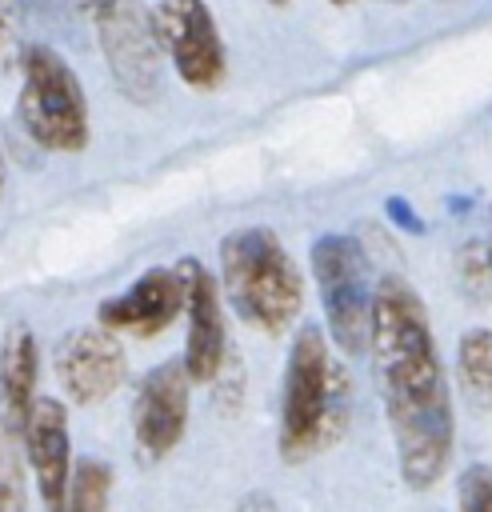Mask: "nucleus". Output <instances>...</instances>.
Listing matches in <instances>:
<instances>
[{
  "mask_svg": "<svg viewBox=\"0 0 492 512\" xmlns=\"http://www.w3.org/2000/svg\"><path fill=\"white\" fill-rule=\"evenodd\" d=\"M368 352L388 408L400 476L408 488H428L452 460L456 424L428 312L400 276H384L372 292Z\"/></svg>",
  "mask_w": 492,
  "mask_h": 512,
  "instance_id": "f257e3e1",
  "label": "nucleus"
},
{
  "mask_svg": "<svg viewBox=\"0 0 492 512\" xmlns=\"http://www.w3.org/2000/svg\"><path fill=\"white\" fill-rule=\"evenodd\" d=\"M348 420V384L332 364L328 340L320 328L304 324L292 340L280 396V456L300 464L324 452Z\"/></svg>",
  "mask_w": 492,
  "mask_h": 512,
  "instance_id": "f03ea898",
  "label": "nucleus"
},
{
  "mask_svg": "<svg viewBox=\"0 0 492 512\" xmlns=\"http://www.w3.org/2000/svg\"><path fill=\"white\" fill-rule=\"evenodd\" d=\"M220 280L232 308L260 332H284L304 304V276L268 228H236L220 240Z\"/></svg>",
  "mask_w": 492,
  "mask_h": 512,
  "instance_id": "7ed1b4c3",
  "label": "nucleus"
},
{
  "mask_svg": "<svg viewBox=\"0 0 492 512\" xmlns=\"http://www.w3.org/2000/svg\"><path fill=\"white\" fill-rule=\"evenodd\" d=\"M20 64V128L48 152H80L88 144V100L76 72L60 52L28 44L16 56Z\"/></svg>",
  "mask_w": 492,
  "mask_h": 512,
  "instance_id": "20e7f679",
  "label": "nucleus"
},
{
  "mask_svg": "<svg viewBox=\"0 0 492 512\" xmlns=\"http://www.w3.org/2000/svg\"><path fill=\"white\" fill-rule=\"evenodd\" d=\"M312 276H316L328 336L336 340V348L348 356L364 352L368 324H372V292H376V288H368L364 248L344 232L320 236L312 244Z\"/></svg>",
  "mask_w": 492,
  "mask_h": 512,
  "instance_id": "39448f33",
  "label": "nucleus"
},
{
  "mask_svg": "<svg viewBox=\"0 0 492 512\" xmlns=\"http://www.w3.org/2000/svg\"><path fill=\"white\" fill-rule=\"evenodd\" d=\"M92 24L116 88L136 104H152L160 96V40L152 12L140 0H116Z\"/></svg>",
  "mask_w": 492,
  "mask_h": 512,
  "instance_id": "423d86ee",
  "label": "nucleus"
},
{
  "mask_svg": "<svg viewBox=\"0 0 492 512\" xmlns=\"http://www.w3.org/2000/svg\"><path fill=\"white\" fill-rule=\"evenodd\" d=\"M160 52L192 88H216L224 80L228 56L216 32V20L204 0H160L152 12Z\"/></svg>",
  "mask_w": 492,
  "mask_h": 512,
  "instance_id": "0eeeda50",
  "label": "nucleus"
},
{
  "mask_svg": "<svg viewBox=\"0 0 492 512\" xmlns=\"http://www.w3.org/2000/svg\"><path fill=\"white\" fill-rule=\"evenodd\" d=\"M56 376H60L64 396L76 404L108 400L128 376V360H124L116 332L108 324H88V328L68 332L56 344Z\"/></svg>",
  "mask_w": 492,
  "mask_h": 512,
  "instance_id": "6e6552de",
  "label": "nucleus"
},
{
  "mask_svg": "<svg viewBox=\"0 0 492 512\" xmlns=\"http://www.w3.org/2000/svg\"><path fill=\"white\" fill-rule=\"evenodd\" d=\"M180 280H184V320H188V336H184V368L192 376V384H208L220 368H224V304H220V288L208 276V268L200 260H180L176 264Z\"/></svg>",
  "mask_w": 492,
  "mask_h": 512,
  "instance_id": "1a4fd4ad",
  "label": "nucleus"
},
{
  "mask_svg": "<svg viewBox=\"0 0 492 512\" xmlns=\"http://www.w3.org/2000/svg\"><path fill=\"white\" fill-rule=\"evenodd\" d=\"M188 388H192V376L184 360L160 364L144 376L136 392V412H132L136 448L144 460H164L180 444L184 424H188Z\"/></svg>",
  "mask_w": 492,
  "mask_h": 512,
  "instance_id": "9d476101",
  "label": "nucleus"
},
{
  "mask_svg": "<svg viewBox=\"0 0 492 512\" xmlns=\"http://www.w3.org/2000/svg\"><path fill=\"white\" fill-rule=\"evenodd\" d=\"M20 440L28 448L36 488L44 508H68V476H72V436H68V412L52 396H36L24 424Z\"/></svg>",
  "mask_w": 492,
  "mask_h": 512,
  "instance_id": "9b49d317",
  "label": "nucleus"
},
{
  "mask_svg": "<svg viewBox=\"0 0 492 512\" xmlns=\"http://www.w3.org/2000/svg\"><path fill=\"white\" fill-rule=\"evenodd\" d=\"M184 312V280L176 268H148L120 296L100 304V324L128 336H156Z\"/></svg>",
  "mask_w": 492,
  "mask_h": 512,
  "instance_id": "f8f14e48",
  "label": "nucleus"
},
{
  "mask_svg": "<svg viewBox=\"0 0 492 512\" xmlns=\"http://www.w3.org/2000/svg\"><path fill=\"white\" fill-rule=\"evenodd\" d=\"M36 376H40V348L28 324H12L0 340V400L4 420L20 432L32 400H36Z\"/></svg>",
  "mask_w": 492,
  "mask_h": 512,
  "instance_id": "ddd939ff",
  "label": "nucleus"
},
{
  "mask_svg": "<svg viewBox=\"0 0 492 512\" xmlns=\"http://www.w3.org/2000/svg\"><path fill=\"white\" fill-rule=\"evenodd\" d=\"M460 388L476 408H492V328H472L456 348Z\"/></svg>",
  "mask_w": 492,
  "mask_h": 512,
  "instance_id": "4468645a",
  "label": "nucleus"
},
{
  "mask_svg": "<svg viewBox=\"0 0 492 512\" xmlns=\"http://www.w3.org/2000/svg\"><path fill=\"white\" fill-rule=\"evenodd\" d=\"M112 492V472L104 460H80L68 476V508L76 512H100Z\"/></svg>",
  "mask_w": 492,
  "mask_h": 512,
  "instance_id": "2eb2a0df",
  "label": "nucleus"
},
{
  "mask_svg": "<svg viewBox=\"0 0 492 512\" xmlns=\"http://www.w3.org/2000/svg\"><path fill=\"white\" fill-rule=\"evenodd\" d=\"M20 432L4 420L0 424V508H20L24 504V484H20V468H16V452L12 440Z\"/></svg>",
  "mask_w": 492,
  "mask_h": 512,
  "instance_id": "dca6fc26",
  "label": "nucleus"
},
{
  "mask_svg": "<svg viewBox=\"0 0 492 512\" xmlns=\"http://www.w3.org/2000/svg\"><path fill=\"white\" fill-rule=\"evenodd\" d=\"M460 508H468V512H488L492 508V468H468L464 476H460Z\"/></svg>",
  "mask_w": 492,
  "mask_h": 512,
  "instance_id": "f3484780",
  "label": "nucleus"
},
{
  "mask_svg": "<svg viewBox=\"0 0 492 512\" xmlns=\"http://www.w3.org/2000/svg\"><path fill=\"white\" fill-rule=\"evenodd\" d=\"M20 0H0V72L20 56Z\"/></svg>",
  "mask_w": 492,
  "mask_h": 512,
  "instance_id": "a211bd4d",
  "label": "nucleus"
},
{
  "mask_svg": "<svg viewBox=\"0 0 492 512\" xmlns=\"http://www.w3.org/2000/svg\"><path fill=\"white\" fill-rule=\"evenodd\" d=\"M72 4H76V8H80L88 20H96V16H104V12H108L116 0H72Z\"/></svg>",
  "mask_w": 492,
  "mask_h": 512,
  "instance_id": "6ab92c4d",
  "label": "nucleus"
},
{
  "mask_svg": "<svg viewBox=\"0 0 492 512\" xmlns=\"http://www.w3.org/2000/svg\"><path fill=\"white\" fill-rule=\"evenodd\" d=\"M4 184H8V168H4V152H0V196H4Z\"/></svg>",
  "mask_w": 492,
  "mask_h": 512,
  "instance_id": "aec40b11",
  "label": "nucleus"
},
{
  "mask_svg": "<svg viewBox=\"0 0 492 512\" xmlns=\"http://www.w3.org/2000/svg\"><path fill=\"white\" fill-rule=\"evenodd\" d=\"M272 4H288V0H272Z\"/></svg>",
  "mask_w": 492,
  "mask_h": 512,
  "instance_id": "412c9836",
  "label": "nucleus"
},
{
  "mask_svg": "<svg viewBox=\"0 0 492 512\" xmlns=\"http://www.w3.org/2000/svg\"><path fill=\"white\" fill-rule=\"evenodd\" d=\"M332 4H348V0H332Z\"/></svg>",
  "mask_w": 492,
  "mask_h": 512,
  "instance_id": "4be33fe9",
  "label": "nucleus"
},
{
  "mask_svg": "<svg viewBox=\"0 0 492 512\" xmlns=\"http://www.w3.org/2000/svg\"><path fill=\"white\" fill-rule=\"evenodd\" d=\"M488 252H492V240H488Z\"/></svg>",
  "mask_w": 492,
  "mask_h": 512,
  "instance_id": "5701e85b",
  "label": "nucleus"
},
{
  "mask_svg": "<svg viewBox=\"0 0 492 512\" xmlns=\"http://www.w3.org/2000/svg\"><path fill=\"white\" fill-rule=\"evenodd\" d=\"M392 4H400V0H392Z\"/></svg>",
  "mask_w": 492,
  "mask_h": 512,
  "instance_id": "b1692460",
  "label": "nucleus"
}]
</instances>
